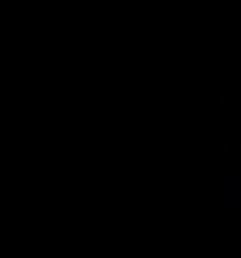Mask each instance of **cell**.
Here are the masks:
<instances>
[{
    "mask_svg": "<svg viewBox=\"0 0 241 258\" xmlns=\"http://www.w3.org/2000/svg\"><path fill=\"white\" fill-rule=\"evenodd\" d=\"M231 150H234V140H231V129H224V133H220V161H224V171H227L231 161H234Z\"/></svg>",
    "mask_w": 241,
    "mask_h": 258,
    "instance_id": "6da1fadb",
    "label": "cell"
}]
</instances>
